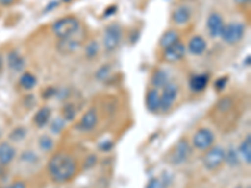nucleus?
Wrapping results in <instances>:
<instances>
[{"label": "nucleus", "instance_id": "a878e982", "mask_svg": "<svg viewBox=\"0 0 251 188\" xmlns=\"http://www.w3.org/2000/svg\"><path fill=\"white\" fill-rule=\"evenodd\" d=\"M38 144H39V148L43 152H46V153L53 151V148H54V141L48 134L40 136L39 141H38Z\"/></svg>", "mask_w": 251, "mask_h": 188}, {"label": "nucleus", "instance_id": "9d476101", "mask_svg": "<svg viewBox=\"0 0 251 188\" xmlns=\"http://www.w3.org/2000/svg\"><path fill=\"white\" fill-rule=\"evenodd\" d=\"M186 51H187L186 50V46L180 40V42H177L174 46L163 49L162 59L166 63H177L185 58Z\"/></svg>", "mask_w": 251, "mask_h": 188}, {"label": "nucleus", "instance_id": "6e6552de", "mask_svg": "<svg viewBox=\"0 0 251 188\" xmlns=\"http://www.w3.org/2000/svg\"><path fill=\"white\" fill-rule=\"evenodd\" d=\"M177 97H178V86H177L176 83L169 82L166 84L165 88H162L160 111L169 112L174 107Z\"/></svg>", "mask_w": 251, "mask_h": 188}, {"label": "nucleus", "instance_id": "a18cd8bd", "mask_svg": "<svg viewBox=\"0 0 251 188\" xmlns=\"http://www.w3.org/2000/svg\"><path fill=\"white\" fill-rule=\"evenodd\" d=\"M3 137V129H1V127H0V138Z\"/></svg>", "mask_w": 251, "mask_h": 188}, {"label": "nucleus", "instance_id": "20e7f679", "mask_svg": "<svg viewBox=\"0 0 251 188\" xmlns=\"http://www.w3.org/2000/svg\"><path fill=\"white\" fill-rule=\"evenodd\" d=\"M245 31V24L240 23V22H231V23L225 24L220 38L228 46H235V44L240 43L243 40Z\"/></svg>", "mask_w": 251, "mask_h": 188}, {"label": "nucleus", "instance_id": "f3484780", "mask_svg": "<svg viewBox=\"0 0 251 188\" xmlns=\"http://www.w3.org/2000/svg\"><path fill=\"white\" fill-rule=\"evenodd\" d=\"M208 82H210V74L208 73H200V74H195L190 78L188 86L192 92L200 93L207 88Z\"/></svg>", "mask_w": 251, "mask_h": 188}, {"label": "nucleus", "instance_id": "b1692460", "mask_svg": "<svg viewBox=\"0 0 251 188\" xmlns=\"http://www.w3.org/2000/svg\"><path fill=\"white\" fill-rule=\"evenodd\" d=\"M98 53H100V44L96 39H91L84 47V55H86L87 59L92 60L97 58Z\"/></svg>", "mask_w": 251, "mask_h": 188}, {"label": "nucleus", "instance_id": "423d86ee", "mask_svg": "<svg viewBox=\"0 0 251 188\" xmlns=\"http://www.w3.org/2000/svg\"><path fill=\"white\" fill-rule=\"evenodd\" d=\"M215 143V134L211 129L199 128L195 132L194 137H192V145L199 151H207L208 148H211Z\"/></svg>", "mask_w": 251, "mask_h": 188}, {"label": "nucleus", "instance_id": "0eeeda50", "mask_svg": "<svg viewBox=\"0 0 251 188\" xmlns=\"http://www.w3.org/2000/svg\"><path fill=\"white\" fill-rule=\"evenodd\" d=\"M192 148L190 143L186 140H181L180 142L175 145L174 151L170 154V162L174 165H181L187 162L188 158L191 157Z\"/></svg>", "mask_w": 251, "mask_h": 188}, {"label": "nucleus", "instance_id": "4c0bfd02", "mask_svg": "<svg viewBox=\"0 0 251 188\" xmlns=\"http://www.w3.org/2000/svg\"><path fill=\"white\" fill-rule=\"evenodd\" d=\"M58 5H59V1H58V0H53V1H50V3H48V5H47V8H44V13L51 12V10H53V9L57 8Z\"/></svg>", "mask_w": 251, "mask_h": 188}, {"label": "nucleus", "instance_id": "2f4dec72", "mask_svg": "<svg viewBox=\"0 0 251 188\" xmlns=\"http://www.w3.org/2000/svg\"><path fill=\"white\" fill-rule=\"evenodd\" d=\"M234 106V102L230 97H225L223 99H220L219 103H217V109H220L221 112H226Z\"/></svg>", "mask_w": 251, "mask_h": 188}, {"label": "nucleus", "instance_id": "4be33fe9", "mask_svg": "<svg viewBox=\"0 0 251 188\" xmlns=\"http://www.w3.org/2000/svg\"><path fill=\"white\" fill-rule=\"evenodd\" d=\"M19 84L24 91H31L37 87L38 79L30 71H23V74L19 78Z\"/></svg>", "mask_w": 251, "mask_h": 188}, {"label": "nucleus", "instance_id": "aec40b11", "mask_svg": "<svg viewBox=\"0 0 251 188\" xmlns=\"http://www.w3.org/2000/svg\"><path fill=\"white\" fill-rule=\"evenodd\" d=\"M180 33L177 30H175V29H170V30L165 31V33L161 35L160 40H158V46H160V48L163 50V49L169 48V47L176 44L177 42H180Z\"/></svg>", "mask_w": 251, "mask_h": 188}, {"label": "nucleus", "instance_id": "f257e3e1", "mask_svg": "<svg viewBox=\"0 0 251 188\" xmlns=\"http://www.w3.org/2000/svg\"><path fill=\"white\" fill-rule=\"evenodd\" d=\"M78 171L75 158L66 152H58L48 162V174L55 183H66L75 178Z\"/></svg>", "mask_w": 251, "mask_h": 188}, {"label": "nucleus", "instance_id": "473e14b6", "mask_svg": "<svg viewBox=\"0 0 251 188\" xmlns=\"http://www.w3.org/2000/svg\"><path fill=\"white\" fill-rule=\"evenodd\" d=\"M227 83H228V77L227 75H224V77H220L215 80L214 87L217 92H223L224 89L226 88V86H227Z\"/></svg>", "mask_w": 251, "mask_h": 188}, {"label": "nucleus", "instance_id": "c85d7f7f", "mask_svg": "<svg viewBox=\"0 0 251 188\" xmlns=\"http://www.w3.org/2000/svg\"><path fill=\"white\" fill-rule=\"evenodd\" d=\"M66 119L63 117H57L55 119H53L50 122V124H49V127H50V132L53 134H60L63 132V129L66 128Z\"/></svg>", "mask_w": 251, "mask_h": 188}, {"label": "nucleus", "instance_id": "c756f323", "mask_svg": "<svg viewBox=\"0 0 251 188\" xmlns=\"http://www.w3.org/2000/svg\"><path fill=\"white\" fill-rule=\"evenodd\" d=\"M112 73V67L111 64H104V66L100 67L96 71V79L100 80V82H106L109 77H111Z\"/></svg>", "mask_w": 251, "mask_h": 188}, {"label": "nucleus", "instance_id": "c03bdc74", "mask_svg": "<svg viewBox=\"0 0 251 188\" xmlns=\"http://www.w3.org/2000/svg\"><path fill=\"white\" fill-rule=\"evenodd\" d=\"M3 64H4L3 57H1V55H0V71H1V69H3Z\"/></svg>", "mask_w": 251, "mask_h": 188}, {"label": "nucleus", "instance_id": "393cba45", "mask_svg": "<svg viewBox=\"0 0 251 188\" xmlns=\"http://www.w3.org/2000/svg\"><path fill=\"white\" fill-rule=\"evenodd\" d=\"M226 164H228L230 167H236L240 164V154L239 152L235 148H228L227 151H225V161Z\"/></svg>", "mask_w": 251, "mask_h": 188}, {"label": "nucleus", "instance_id": "cd10ccee", "mask_svg": "<svg viewBox=\"0 0 251 188\" xmlns=\"http://www.w3.org/2000/svg\"><path fill=\"white\" fill-rule=\"evenodd\" d=\"M26 136H28V131L24 127H17V128L13 129L9 134V138L13 142H22L23 140H25Z\"/></svg>", "mask_w": 251, "mask_h": 188}, {"label": "nucleus", "instance_id": "dca6fc26", "mask_svg": "<svg viewBox=\"0 0 251 188\" xmlns=\"http://www.w3.org/2000/svg\"><path fill=\"white\" fill-rule=\"evenodd\" d=\"M207 49V43H206V40L203 39L201 35H194L191 39L188 40L187 47H186V50L192 55H202L203 53Z\"/></svg>", "mask_w": 251, "mask_h": 188}, {"label": "nucleus", "instance_id": "37998d69", "mask_svg": "<svg viewBox=\"0 0 251 188\" xmlns=\"http://www.w3.org/2000/svg\"><path fill=\"white\" fill-rule=\"evenodd\" d=\"M250 60H251V57H250V55H248V59H245V62H244V63H245V66H250Z\"/></svg>", "mask_w": 251, "mask_h": 188}, {"label": "nucleus", "instance_id": "2eb2a0df", "mask_svg": "<svg viewBox=\"0 0 251 188\" xmlns=\"http://www.w3.org/2000/svg\"><path fill=\"white\" fill-rule=\"evenodd\" d=\"M15 157H17V149L12 143H0V165L6 167L15 160Z\"/></svg>", "mask_w": 251, "mask_h": 188}, {"label": "nucleus", "instance_id": "e433bc0d", "mask_svg": "<svg viewBox=\"0 0 251 188\" xmlns=\"http://www.w3.org/2000/svg\"><path fill=\"white\" fill-rule=\"evenodd\" d=\"M5 188H26V183L24 181H14V182L9 183Z\"/></svg>", "mask_w": 251, "mask_h": 188}, {"label": "nucleus", "instance_id": "7c9ffc66", "mask_svg": "<svg viewBox=\"0 0 251 188\" xmlns=\"http://www.w3.org/2000/svg\"><path fill=\"white\" fill-rule=\"evenodd\" d=\"M20 160L28 163V164H33V163L38 162L39 157H38V154L34 151H24L22 156H20Z\"/></svg>", "mask_w": 251, "mask_h": 188}, {"label": "nucleus", "instance_id": "58836bf2", "mask_svg": "<svg viewBox=\"0 0 251 188\" xmlns=\"http://www.w3.org/2000/svg\"><path fill=\"white\" fill-rule=\"evenodd\" d=\"M116 12H117V6H116V5L108 6V8H107L106 10H104V17H106V18L111 17V15L116 14Z\"/></svg>", "mask_w": 251, "mask_h": 188}, {"label": "nucleus", "instance_id": "bb28decb", "mask_svg": "<svg viewBox=\"0 0 251 188\" xmlns=\"http://www.w3.org/2000/svg\"><path fill=\"white\" fill-rule=\"evenodd\" d=\"M62 117L66 119V122H72L77 116V109L73 103H66L62 108Z\"/></svg>", "mask_w": 251, "mask_h": 188}, {"label": "nucleus", "instance_id": "ea45409f", "mask_svg": "<svg viewBox=\"0 0 251 188\" xmlns=\"http://www.w3.org/2000/svg\"><path fill=\"white\" fill-rule=\"evenodd\" d=\"M17 1L18 0H0V5L8 8V6H12L14 4H17Z\"/></svg>", "mask_w": 251, "mask_h": 188}, {"label": "nucleus", "instance_id": "4468645a", "mask_svg": "<svg viewBox=\"0 0 251 188\" xmlns=\"http://www.w3.org/2000/svg\"><path fill=\"white\" fill-rule=\"evenodd\" d=\"M6 64H8V68L12 71L20 73V71H23L25 69L26 60L17 50H12L9 51L8 55H6Z\"/></svg>", "mask_w": 251, "mask_h": 188}, {"label": "nucleus", "instance_id": "72a5a7b5", "mask_svg": "<svg viewBox=\"0 0 251 188\" xmlns=\"http://www.w3.org/2000/svg\"><path fill=\"white\" fill-rule=\"evenodd\" d=\"M146 188H165V183L158 180V178H152V180L149 181Z\"/></svg>", "mask_w": 251, "mask_h": 188}, {"label": "nucleus", "instance_id": "6ab92c4d", "mask_svg": "<svg viewBox=\"0 0 251 188\" xmlns=\"http://www.w3.org/2000/svg\"><path fill=\"white\" fill-rule=\"evenodd\" d=\"M170 82L169 71L165 70L162 68H158L153 71V74L151 77V84L154 89L160 91V89L165 88L166 84Z\"/></svg>", "mask_w": 251, "mask_h": 188}, {"label": "nucleus", "instance_id": "412c9836", "mask_svg": "<svg viewBox=\"0 0 251 188\" xmlns=\"http://www.w3.org/2000/svg\"><path fill=\"white\" fill-rule=\"evenodd\" d=\"M50 118H51V109L49 107L44 106L42 108H39L35 113L34 118H33V122L34 124L37 125L38 128H44L46 125L49 124L50 122Z\"/></svg>", "mask_w": 251, "mask_h": 188}, {"label": "nucleus", "instance_id": "a19ab883", "mask_svg": "<svg viewBox=\"0 0 251 188\" xmlns=\"http://www.w3.org/2000/svg\"><path fill=\"white\" fill-rule=\"evenodd\" d=\"M96 161H97V158H96V157H94V156L89 157L88 161H87V168H88V167H92V165L96 164Z\"/></svg>", "mask_w": 251, "mask_h": 188}, {"label": "nucleus", "instance_id": "f03ea898", "mask_svg": "<svg viewBox=\"0 0 251 188\" xmlns=\"http://www.w3.org/2000/svg\"><path fill=\"white\" fill-rule=\"evenodd\" d=\"M80 22L77 17L67 15L55 20L51 25V31L58 39H66V38L75 37L80 30Z\"/></svg>", "mask_w": 251, "mask_h": 188}, {"label": "nucleus", "instance_id": "7ed1b4c3", "mask_svg": "<svg viewBox=\"0 0 251 188\" xmlns=\"http://www.w3.org/2000/svg\"><path fill=\"white\" fill-rule=\"evenodd\" d=\"M123 38V28L118 23H112L104 28L103 34V48L104 50L112 53L120 47Z\"/></svg>", "mask_w": 251, "mask_h": 188}, {"label": "nucleus", "instance_id": "c9c22d12", "mask_svg": "<svg viewBox=\"0 0 251 188\" xmlns=\"http://www.w3.org/2000/svg\"><path fill=\"white\" fill-rule=\"evenodd\" d=\"M55 95H57V89L53 88V87H49V88H47L46 91H44L43 97L46 98V99H49V98L55 97Z\"/></svg>", "mask_w": 251, "mask_h": 188}, {"label": "nucleus", "instance_id": "39448f33", "mask_svg": "<svg viewBox=\"0 0 251 188\" xmlns=\"http://www.w3.org/2000/svg\"><path fill=\"white\" fill-rule=\"evenodd\" d=\"M225 161V149L221 145H212L205 151L202 157V164L207 171H216Z\"/></svg>", "mask_w": 251, "mask_h": 188}, {"label": "nucleus", "instance_id": "49530a36", "mask_svg": "<svg viewBox=\"0 0 251 188\" xmlns=\"http://www.w3.org/2000/svg\"><path fill=\"white\" fill-rule=\"evenodd\" d=\"M63 1H66V3H69V1H71V0H63Z\"/></svg>", "mask_w": 251, "mask_h": 188}, {"label": "nucleus", "instance_id": "f8f14e48", "mask_svg": "<svg viewBox=\"0 0 251 188\" xmlns=\"http://www.w3.org/2000/svg\"><path fill=\"white\" fill-rule=\"evenodd\" d=\"M192 18V10L191 8L186 4H181V5L176 6V8L172 10L171 19L176 25L183 26L187 25L190 23V20Z\"/></svg>", "mask_w": 251, "mask_h": 188}, {"label": "nucleus", "instance_id": "f704fd0d", "mask_svg": "<svg viewBox=\"0 0 251 188\" xmlns=\"http://www.w3.org/2000/svg\"><path fill=\"white\" fill-rule=\"evenodd\" d=\"M98 148L102 152H109L112 148H113V142L112 141H103L98 144Z\"/></svg>", "mask_w": 251, "mask_h": 188}, {"label": "nucleus", "instance_id": "ddd939ff", "mask_svg": "<svg viewBox=\"0 0 251 188\" xmlns=\"http://www.w3.org/2000/svg\"><path fill=\"white\" fill-rule=\"evenodd\" d=\"M98 124V113L97 109L89 108L86 113L83 114L80 118L79 123H78L77 128L82 132H91L93 131Z\"/></svg>", "mask_w": 251, "mask_h": 188}, {"label": "nucleus", "instance_id": "9b49d317", "mask_svg": "<svg viewBox=\"0 0 251 188\" xmlns=\"http://www.w3.org/2000/svg\"><path fill=\"white\" fill-rule=\"evenodd\" d=\"M80 47H82V40L75 39V37L66 38V39H58L57 44H55L57 51L63 55L73 54V53L79 50Z\"/></svg>", "mask_w": 251, "mask_h": 188}, {"label": "nucleus", "instance_id": "1a4fd4ad", "mask_svg": "<svg viewBox=\"0 0 251 188\" xmlns=\"http://www.w3.org/2000/svg\"><path fill=\"white\" fill-rule=\"evenodd\" d=\"M206 26H207L208 35L212 39H216V38L221 37V33H223L224 26H225V22H224V18L221 17L220 13L212 12L208 14L207 20H206Z\"/></svg>", "mask_w": 251, "mask_h": 188}, {"label": "nucleus", "instance_id": "a211bd4d", "mask_svg": "<svg viewBox=\"0 0 251 188\" xmlns=\"http://www.w3.org/2000/svg\"><path fill=\"white\" fill-rule=\"evenodd\" d=\"M146 108L149 109L151 113H157L160 112L161 108V94L157 89H149L146 94Z\"/></svg>", "mask_w": 251, "mask_h": 188}, {"label": "nucleus", "instance_id": "5701e85b", "mask_svg": "<svg viewBox=\"0 0 251 188\" xmlns=\"http://www.w3.org/2000/svg\"><path fill=\"white\" fill-rule=\"evenodd\" d=\"M237 152H239L240 157L244 160V162H245L248 165H250L251 164V136L250 134L246 136V138L243 141V143L240 144V148Z\"/></svg>", "mask_w": 251, "mask_h": 188}, {"label": "nucleus", "instance_id": "de8ad7c7", "mask_svg": "<svg viewBox=\"0 0 251 188\" xmlns=\"http://www.w3.org/2000/svg\"><path fill=\"white\" fill-rule=\"evenodd\" d=\"M235 188H243V187H241V186H237V187H235Z\"/></svg>", "mask_w": 251, "mask_h": 188}, {"label": "nucleus", "instance_id": "79ce46f5", "mask_svg": "<svg viewBox=\"0 0 251 188\" xmlns=\"http://www.w3.org/2000/svg\"><path fill=\"white\" fill-rule=\"evenodd\" d=\"M251 0H234V3L236 4V5H240V6H244V5H248V4H250Z\"/></svg>", "mask_w": 251, "mask_h": 188}]
</instances>
